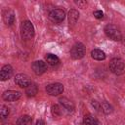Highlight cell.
I'll return each instance as SVG.
<instances>
[{
    "mask_svg": "<svg viewBox=\"0 0 125 125\" xmlns=\"http://www.w3.org/2000/svg\"><path fill=\"white\" fill-rule=\"evenodd\" d=\"M109 69L115 75H121L125 72V62L122 59L113 58L109 62Z\"/></svg>",
    "mask_w": 125,
    "mask_h": 125,
    "instance_id": "1",
    "label": "cell"
},
{
    "mask_svg": "<svg viewBox=\"0 0 125 125\" xmlns=\"http://www.w3.org/2000/svg\"><path fill=\"white\" fill-rule=\"evenodd\" d=\"M21 35L22 39H30L34 36V27L29 21H23L21 22Z\"/></svg>",
    "mask_w": 125,
    "mask_h": 125,
    "instance_id": "2",
    "label": "cell"
},
{
    "mask_svg": "<svg viewBox=\"0 0 125 125\" xmlns=\"http://www.w3.org/2000/svg\"><path fill=\"white\" fill-rule=\"evenodd\" d=\"M104 33L107 37L114 41H120L122 39V34L119 28L114 24H107L104 27Z\"/></svg>",
    "mask_w": 125,
    "mask_h": 125,
    "instance_id": "3",
    "label": "cell"
},
{
    "mask_svg": "<svg viewBox=\"0 0 125 125\" xmlns=\"http://www.w3.org/2000/svg\"><path fill=\"white\" fill-rule=\"evenodd\" d=\"M85 53H86L85 46L82 43H76L72 46L70 50V57L73 60H79L85 56Z\"/></svg>",
    "mask_w": 125,
    "mask_h": 125,
    "instance_id": "4",
    "label": "cell"
},
{
    "mask_svg": "<svg viewBox=\"0 0 125 125\" xmlns=\"http://www.w3.org/2000/svg\"><path fill=\"white\" fill-rule=\"evenodd\" d=\"M65 18V12L62 9H54L49 13V19L54 23H61Z\"/></svg>",
    "mask_w": 125,
    "mask_h": 125,
    "instance_id": "5",
    "label": "cell"
},
{
    "mask_svg": "<svg viewBox=\"0 0 125 125\" xmlns=\"http://www.w3.org/2000/svg\"><path fill=\"white\" fill-rule=\"evenodd\" d=\"M15 83L21 88H27L32 82L26 74L20 73V74H17L15 76Z\"/></svg>",
    "mask_w": 125,
    "mask_h": 125,
    "instance_id": "6",
    "label": "cell"
},
{
    "mask_svg": "<svg viewBox=\"0 0 125 125\" xmlns=\"http://www.w3.org/2000/svg\"><path fill=\"white\" fill-rule=\"evenodd\" d=\"M63 85L62 83H53L46 87V92L50 96H58L63 92Z\"/></svg>",
    "mask_w": 125,
    "mask_h": 125,
    "instance_id": "7",
    "label": "cell"
},
{
    "mask_svg": "<svg viewBox=\"0 0 125 125\" xmlns=\"http://www.w3.org/2000/svg\"><path fill=\"white\" fill-rule=\"evenodd\" d=\"M31 68L36 75H41L47 70V65L43 61H35L32 62Z\"/></svg>",
    "mask_w": 125,
    "mask_h": 125,
    "instance_id": "8",
    "label": "cell"
},
{
    "mask_svg": "<svg viewBox=\"0 0 125 125\" xmlns=\"http://www.w3.org/2000/svg\"><path fill=\"white\" fill-rule=\"evenodd\" d=\"M21 92L19 91H14V90H8V91H5L3 94H2V98L4 101H7V102H14V101H17L21 98Z\"/></svg>",
    "mask_w": 125,
    "mask_h": 125,
    "instance_id": "9",
    "label": "cell"
},
{
    "mask_svg": "<svg viewBox=\"0 0 125 125\" xmlns=\"http://www.w3.org/2000/svg\"><path fill=\"white\" fill-rule=\"evenodd\" d=\"M13 75V67L10 64H5L2 66L1 71H0V79L2 81L8 80L12 77Z\"/></svg>",
    "mask_w": 125,
    "mask_h": 125,
    "instance_id": "10",
    "label": "cell"
},
{
    "mask_svg": "<svg viewBox=\"0 0 125 125\" xmlns=\"http://www.w3.org/2000/svg\"><path fill=\"white\" fill-rule=\"evenodd\" d=\"M3 20L7 25H12L15 22V15L12 11L6 10L3 14Z\"/></svg>",
    "mask_w": 125,
    "mask_h": 125,
    "instance_id": "11",
    "label": "cell"
},
{
    "mask_svg": "<svg viewBox=\"0 0 125 125\" xmlns=\"http://www.w3.org/2000/svg\"><path fill=\"white\" fill-rule=\"evenodd\" d=\"M59 102H60V104H61L65 109H67V110H69V111H71V110L74 109V104H73V103H72L70 100H68L67 98H64V97L60 98Z\"/></svg>",
    "mask_w": 125,
    "mask_h": 125,
    "instance_id": "12",
    "label": "cell"
},
{
    "mask_svg": "<svg viewBox=\"0 0 125 125\" xmlns=\"http://www.w3.org/2000/svg\"><path fill=\"white\" fill-rule=\"evenodd\" d=\"M91 57L94 59V60H97V61H103L105 59V54L104 51L100 50V49H94L92 50L91 52Z\"/></svg>",
    "mask_w": 125,
    "mask_h": 125,
    "instance_id": "13",
    "label": "cell"
},
{
    "mask_svg": "<svg viewBox=\"0 0 125 125\" xmlns=\"http://www.w3.org/2000/svg\"><path fill=\"white\" fill-rule=\"evenodd\" d=\"M99 120L92 114H88L83 119V125H99Z\"/></svg>",
    "mask_w": 125,
    "mask_h": 125,
    "instance_id": "14",
    "label": "cell"
},
{
    "mask_svg": "<svg viewBox=\"0 0 125 125\" xmlns=\"http://www.w3.org/2000/svg\"><path fill=\"white\" fill-rule=\"evenodd\" d=\"M78 18H79V13L76 10L72 9L68 12V22L70 24L76 23V21H78Z\"/></svg>",
    "mask_w": 125,
    "mask_h": 125,
    "instance_id": "15",
    "label": "cell"
},
{
    "mask_svg": "<svg viewBox=\"0 0 125 125\" xmlns=\"http://www.w3.org/2000/svg\"><path fill=\"white\" fill-rule=\"evenodd\" d=\"M45 59H46V62L51 65H58L60 63V59L54 54H47Z\"/></svg>",
    "mask_w": 125,
    "mask_h": 125,
    "instance_id": "16",
    "label": "cell"
},
{
    "mask_svg": "<svg viewBox=\"0 0 125 125\" xmlns=\"http://www.w3.org/2000/svg\"><path fill=\"white\" fill-rule=\"evenodd\" d=\"M32 118L29 115H21L17 120V125H31Z\"/></svg>",
    "mask_w": 125,
    "mask_h": 125,
    "instance_id": "17",
    "label": "cell"
},
{
    "mask_svg": "<svg viewBox=\"0 0 125 125\" xmlns=\"http://www.w3.org/2000/svg\"><path fill=\"white\" fill-rule=\"evenodd\" d=\"M38 92V87L36 84L31 83L27 88H25V94L28 97H34Z\"/></svg>",
    "mask_w": 125,
    "mask_h": 125,
    "instance_id": "18",
    "label": "cell"
},
{
    "mask_svg": "<svg viewBox=\"0 0 125 125\" xmlns=\"http://www.w3.org/2000/svg\"><path fill=\"white\" fill-rule=\"evenodd\" d=\"M51 112H52V115L54 117H59L61 116L62 114V111H61V108L59 107V105L57 104H53L52 107H51Z\"/></svg>",
    "mask_w": 125,
    "mask_h": 125,
    "instance_id": "19",
    "label": "cell"
},
{
    "mask_svg": "<svg viewBox=\"0 0 125 125\" xmlns=\"http://www.w3.org/2000/svg\"><path fill=\"white\" fill-rule=\"evenodd\" d=\"M101 107H102V109H103V111H104V113H110V112L112 111L111 105H110L109 104H107L106 102H103V103L101 104Z\"/></svg>",
    "mask_w": 125,
    "mask_h": 125,
    "instance_id": "20",
    "label": "cell"
},
{
    "mask_svg": "<svg viewBox=\"0 0 125 125\" xmlns=\"http://www.w3.org/2000/svg\"><path fill=\"white\" fill-rule=\"evenodd\" d=\"M9 112H10V110H9V108L7 106H5V105L1 106V109H0V116H1V118L4 119V118L8 117Z\"/></svg>",
    "mask_w": 125,
    "mask_h": 125,
    "instance_id": "21",
    "label": "cell"
},
{
    "mask_svg": "<svg viewBox=\"0 0 125 125\" xmlns=\"http://www.w3.org/2000/svg\"><path fill=\"white\" fill-rule=\"evenodd\" d=\"M93 15L96 19H103V17H104V13L102 11H95L93 13Z\"/></svg>",
    "mask_w": 125,
    "mask_h": 125,
    "instance_id": "22",
    "label": "cell"
},
{
    "mask_svg": "<svg viewBox=\"0 0 125 125\" xmlns=\"http://www.w3.org/2000/svg\"><path fill=\"white\" fill-rule=\"evenodd\" d=\"M92 105H93L97 110H99V109L101 108V104H100L97 101H92Z\"/></svg>",
    "mask_w": 125,
    "mask_h": 125,
    "instance_id": "23",
    "label": "cell"
},
{
    "mask_svg": "<svg viewBox=\"0 0 125 125\" xmlns=\"http://www.w3.org/2000/svg\"><path fill=\"white\" fill-rule=\"evenodd\" d=\"M75 3H76V4H78V5H80V6H81V8H83V7L86 5V2H85V1H83V2H82V1H78V2L76 1Z\"/></svg>",
    "mask_w": 125,
    "mask_h": 125,
    "instance_id": "24",
    "label": "cell"
},
{
    "mask_svg": "<svg viewBox=\"0 0 125 125\" xmlns=\"http://www.w3.org/2000/svg\"><path fill=\"white\" fill-rule=\"evenodd\" d=\"M35 125H45V122H44L43 120H41V119H40V120H38V121L36 122V124H35Z\"/></svg>",
    "mask_w": 125,
    "mask_h": 125,
    "instance_id": "25",
    "label": "cell"
}]
</instances>
